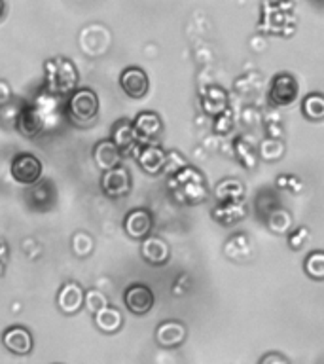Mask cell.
I'll list each match as a JSON object with an SVG mask.
<instances>
[{
    "mask_svg": "<svg viewBox=\"0 0 324 364\" xmlns=\"http://www.w3.org/2000/svg\"><path fill=\"white\" fill-rule=\"evenodd\" d=\"M95 324L97 328L107 332V334H112L116 330H119L122 326V313L116 309V307H102L95 313Z\"/></svg>",
    "mask_w": 324,
    "mask_h": 364,
    "instance_id": "obj_15",
    "label": "cell"
},
{
    "mask_svg": "<svg viewBox=\"0 0 324 364\" xmlns=\"http://www.w3.org/2000/svg\"><path fill=\"white\" fill-rule=\"evenodd\" d=\"M124 300L127 309L131 313H135V315H144L153 306V294L146 284H133V287H129V289L125 290Z\"/></svg>",
    "mask_w": 324,
    "mask_h": 364,
    "instance_id": "obj_4",
    "label": "cell"
},
{
    "mask_svg": "<svg viewBox=\"0 0 324 364\" xmlns=\"http://www.w3.org/2000/svg\"><path fill=\"white\" fill-rule=\"evenodd\" d=\"M306 272L315 279L324 277V255L323 252H313V255L307 256Z\"/></svg>",
    "mask_w": 324,
    "mask_h": 364,
    "instance_id": "obj_18",
    "label": "cell"
},
{
    "mask_svg": "<svg viewBox=\"0 0 324 364\" xmlns=\"http://www.w3.org/2000/svg\"><path fill=\"white\" fill-rule=\"evenodd\" d=\"M241 193H243V186H241L237 181H226V182H222L220 186L216 188V196H218L222 201L239 198Z\"/></svg>",
    "mask_w": 324,
    "mask_h": 364,
    "instance_id": "obj_19",
    "label": "cell"
},
{
    "mask_svg": "<svg viewBox=\"0 0 324 364\" xmlns=\"http://www.w3.org/2000/svg\"><path fill=\"white\" fill-rule=\"evenodd\" d=\"M2 11H4V4L0 2V16H2Z\"/></svg>",
    "mask_w": 324,
    "mask_h": 364,
    "instance_id": "obj_24",
    "label": "cell"
},
{
    "mask_svg": "<svg viewBox=\"0 0 324 364\" xmlns=\"http://www.w3.org/2000/svg\"><path fill=\"white\" fill-rule=\"evenodd\" d=\"M184 338H186V328H184V324L176 323V321H167V323L159 324L156 330V340L163 347L178 346L184 341Z\"/></svg>",
    "mask_w": 324,
    "mask_h": 364,
    "instance_id": "obj_12",
    "label": "cell"
},
{
    "mask_svg": "<svg viewBox=\"0 0 324 364\" xmlns=\"http://www.w3.org/2000/svg\"><path fill=\"white\" fill-rule=\"evenodd\" d=\"M281 154H283V144L275 139H267L261 142V156L266 159L281 158Z\"/></svg>",
    "mask_w": 324,
    "mask_h": 364,
    "instance_id": "obj_21",
    "label": "cell"
},
{
    "mask_svg": "<svg viewBox=\"0 0 324 364\" xmlns=\"http://www.w3.org/2000/svg\"><path fill=\"white\" fill-rule=\"evenodd\" d=\"M139 164L146 173L150 175H156L159 171L163 169L165 164H167V156L161 148L158 146H146L139 156Z\"/></svg>",
    "mask_w": 324,
    "mask_h": 364,
    "instance_id": "obj_13",
    "label": "cell"
},
{
    "mask_svg": "<svg viewBox=\"0 0 324 364\" xmlns=\"http://www.w3.org/2000/svg\"><path fill=\"white\" fill-rule=\"evenodd\" d=\"M2 343L16 355H28L33 351V336L23 326H11L2 336Z\"/></svg>",
    "mask_w": 324,
    "mask_h": 364,
    "instance_id": "obj_7",
    "label": "cell"
},
{
    "mask_svg": "<svg viewBox=\"0 0 324 364\" xmlns=\"http://www.w3.org/2000/svg\"><path fill=\"white\" fill-rule=\"evenodd\" d=\"M119 84H122V90L133 99H141V97L146 95L148 85H150L146 73L139 67H131L124 70L122 78H119Z\"/></svg>",
    "mask_w": 324,
    "mask_h": 364,
    "instance_id": "obj_5",
    "label": "cell"
},
{
    "mask_svg": "<svg viewBox=\"0 0 324 364\" xmlns=\"http://www.w3.org/2000/svg\"><path fill=\"white\" fill-rule=\"evenodd\" d=\"M57 304L61 307L63 313H76L84 304V290L76 283L63 284L57 296Z\"/></svg>",
    "mask_w": 324,
    "mask_h": 364,
    "instance_id": "obj_11",
    "label": "cell"
},
{
    "mask_svg": "<svg viewBox=\"0 0 324 364\" xmlns=\"http://www.w3.org/2000/svg\"><path fill=\"white\" fill-rule=\"evenodd\" d=\"M42 175V164L31 154H21L11 164V176L19 184H34Z\"/></svg>",
    "mask_w": 324,
    "mask_h": 364,
    "instance_id": "obj_2",
    "label": "cell"
},
{
    "mask_svg": "<svg viewBox=\"0 0 324 364\" xmlns=\"http://www.w3.org/2000/svg\"><path fill=\"white\" fill-rule=\"evenodd\" d=\"M298 95V84L296 80L288 74H279L277 78L273 80L271 85V101L279 107H286L292 105Z\"/></svg>",
    "mask_w": 324,
    "mask_h": 364,
    "instance_id": "obj_6",
    "label": "cell"
},
{
    "mask_svg": "<svg viewBox=\"0 0 324 364\" xmlns=\"http://www.w3.org/2000/svg\"><path fill=\"white\" fill-rule=\"evenodd\" d=\"M68 110H70V116L74 119H78V122H90L99 112L97 95L91 90H78L70 97Z\"/></svg>",
    "mask_w": 324,
    "mask_h": 364,
    "instance_id": "obj_1",
    "label": "cell"
},
{
    "mask_svg": "<svg viewBox=\"0 0 324 364\" xmlns=\"http://www.w3.org/2000/svg\"><path fill=\"white\" fill-rule=\"evenodd\" d=\"M136 141V133L133 129V125L127 124L125 119L118 122V124L114 125V131H112V142L116 144L119 152L124 150V148H131L135 144Z\"/></svg>",
    "mask_w": 324,
    "mask_h": 364,
    "instance_id": "obj_16",
    "label": "cell"
},
{
    "mask_svg": "<svg viewBox=\"0 0 324 364\" xmlns=\"http://www.w3.org/2000/svg\"><path fill=\"white\" fill-rule=\"evenodd\" d=\"M283 360V357H279V355H267L264 360H261V364H279ZM284 364H288V363H284Z\"/></svg>",
    "mask_w": 324,
    "mask_h": 364,
    "instance_id": "obj_23",
    "label": "cell"
},
{
    "mask_svg": "<svg viewBox=\"0 0 324 364\" xmlns=\"http://www.w3.org/2000/svg\"><path fill=\"white\" fill-rule=\"evenodd\" d=\"M124 228L131 237H135V239L146 237L148 232L152 230V216H150V213L144 209L131 210L129 215L125 216Z\"/></svg>",
    "mask_w": 324,
    "mask_h": 364,
    "instance_id": "obj_9",
    "label": "cell"
},
{
    "mask_svg": "<svg viewBox=\"0 0 324 364\" xmlns=\"http://www.w3.org/2000/svg\"><path fill=\"white\" fill-rule=\"evenodd\" d=\"M142 258L148 264L153 266H161L165 262L169 260V247L165 243L163 239L153 235V237H146L142 241Z\"/></svg>",
    "mask_w": 324,
    "mask_h": 364,
    "instance_id": "obj_10",
    "label": "cell"
},
{
    "mask_svg": "<svg viewBox=\"0 0 324 364\" xmlns=\"http://www.w3.org/2000/svg\"><path fill=\"white\" fill-rule=\"evenodd\" d=\"M133 129L136 135H141V139H152L161 131V119L153 112H142L136 116Z\"/></svg>",
    "mask_w": 324,
    "mask_h": 364,
    "instance_id": "obj_14",
    "label": "cell"
},
{
    "mask_svg": "<svg viewBox=\"0 0 324 364\" xmlns=\"http://www.w3.org/2000/svg\"><path fill=\"white\" fill-rule=\"evenodd\" d=\"M91 249H93V241L87 233H76L74 235V252L80 256L90 255Z\"/></svg>",
    "mask_w": 324,
    "mask_h": 364,
    "instance_id": "obj_22",
    "label": "cell"
},
{
    "mask_svg": "<svg viewBox=\"0 0 324 364\" xmlns=\"http://www.w3.org/2000/svg\"><path fill=\"white\" fill-rule=\"evenodd\" d=\"M93 159H95L97 167H101L102 171H110L119 167L122 152L112 141H101L97 142V146L93 148Z\"/></svg>",
    "mask_w": 324,
    "mask_h": 364,
    "instance_id": "obj_8",
    "label": "cell"
},
{
    "mask_svg": "<svg viewBox=\"0 0 324 364\" xmlns=\"http://www.w3.org/2000/svg\"><path fill=\"white\" fill-rule=\"evenodd\" d=\"M84 300H85V306H87V309L93 313H97L99 309H102V307H107V298H104V294L102 292H99V290H91V292H87V294H84Z\"/></svg>",
    "mask_w": 324,
    "mask_h": 364,
    "instance_id": "obj_20",
    "label": "cell"
},
{
    "mask_svg": "<svg viewBox=\"0 0 324 364\" xmlns=\"http://www.w3.org/2000/svg\"><path fill=\"white\" fill-rule=\"evenodd\" d=\"M303 114H306L309 119H315V122L323 119L324 116L323 97L317 95V93H315V95L306 97V101H303Z\"/></svg>",
    "mask_w": 324,
    "mask_h": 364,
    "instance_id": "obj_17",
    "label": "cell"
},
{
    "mask_svg": "<svg viewBox=\"0 0 324 364\" xmlns=\"http://www.w3.org/2000/svg\"><path fill=\"white\" fill-rule=\"evenodd\" d=\"M102 190L110 198H122L127 196L131 190V176L129 171L124 167H116V169L104 171L102 175Z\"/></svg>",
    "mask_w": 324,
    "mask_h": 364,
    "instance_id": "obj_3",
    "label": "cell"
}]
</instances>
